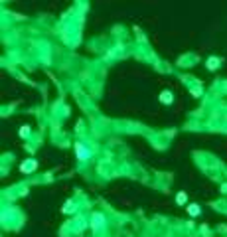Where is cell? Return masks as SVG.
<instances>
[{"mask_svg": "<svg viewBox=\"0 0 227 237\" xmlns=\"http://www.w3.org/2000/svg\"><path fill=\"white\" fill-rule=\"evenodd\" d=\"M77 156L79 158H89V152L85 146H81V144H77Z\"/></svg>", "mask_w": 227, "mask_h": 237, "instance_id": "obj_2", "label": "cell"}, {"mask_svg": "<svg viewBox=\"0 0 227 237\" xmlns=\"http://www.w3.org/2000/svg\"><path fill=\"white\" fill-rule=\"evenodd\" d=\"M188 213H190L192 217H196V215H199V208L198 206H190L188 208Z\"/></svg>", "mask_w": 227, "mask_h": 237, "instance_id": "obj_4", "label": "cell"}, {"mask_svg": "<svg viewBox=\"0 0 227 237\" xmlns=\"http://www.w3.org/2000/svg\"><path fill=\"white\" fill-rule=\"evenodd\" d=\"M160 101H164L166 105H170V103H172V95L168 93V91H166V93H162V95H160Z\"/></svg>", "mask_w": 227, "mask_h": 237, "instance_id": "obj_3", "label": "cell"}, {"mask_svg": "<svg viewBox=\"0 0 227 237\" xmlns=\"http://www.w3.org/2000/svg\"><path fill=\"white\" fill-rule=\"evenodd\" d=\"M20 132H22V136H28V127H22V131H20Z\"/></svg>", "mask_w": 227, "mask_h": 237, "instance_id": "obj_6", "label": "cell"}, {"mask_svg": "<svg viewBox=\"0 0 227 237\" xmlns=\"http://www.w3.org/2000/svg\"><path fill=\"white\" fill-rule=\"evenodd\" d=\"M178 203H186V194H184V192L178 194Z\"/></svg>", "mask_w": 227, "mask_h": 237, "instance_id": "obj_5", "label": "cell"}, {"mask_svg": "<svg viewBox=\"0 0 227 237\" xmlns=\"http://www.w3.org/2000/svg\"><path fill=\"white\" fill-rule=\"evenodd\" d=\"M34 168H36V160H26V162L22 164V172H26V174L32 172Z\"/></svg>", "mask_w": 227, "mask_h": 237, "instance_id": "obj_1", "label": "cell"}]
</instances>
